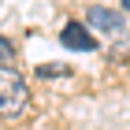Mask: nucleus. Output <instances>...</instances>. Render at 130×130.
<instances>
[{"label": "nucleus", "instance_id": "5", "mask_svg": "<svg viewBox=\"0 0 130 130\" xmlns=\"http://www.w3.org/2000/svg\"><path fill=\"white\" fill-rule=\"evenodd\" d=\"M41 78H52V74H67V67H37Z\"/></svg>", "mask_w": 130, "mask_h": 130}, {"label": "nucleus", "instance_id": "2", "mask_svg": "<svg viewBox=\"0 0 130 130\" xmlns=\"http://www.w3.org/2000/svg\"><path fill=\"white\" fill-rule=\"evenodd\" d=\"M86 19H89V26H97L100 34H123V15H119V11H111V8L93 4Z\"/></svg>", "mask_w": 130, "mask_h": 130}, {"label": "nucleus", "instance_id": "4", "mask_svg": "<svg viewBox=\"0 0 130 130\" xmlns=\"http://www.w3.org/2000/svg\"><path fill=\"white\" fill-rule=\"evenodd\" d=\"M11 60H15V45L0 37V67H4V63H11Z\"/></svg>", "mask_w": 130, "mask_h": 130}, {"label": "nucleus", "instance_id": "1", "mask_svg": "<svg viewBox=\"0 0 130 130\" xmlns=\"http://www.w3.org/2000/svg\"><path fill=\"white\" fill-rule=\"evenodd\" d=\"M26 104H30V86H26V78H22L19 71L11 67H0V115H19V111H26Z\"/></svg>", "mask_w": 130, "mask_h": 130}, {"label": "nucleus", "instance_id": "6", "mask_svg": "<svg viewBox=\"0 0 130 130\" xmlns=\"http://www.w3.org/2000/svg\"><path fill=\"white\" fill-rule=\"evenodd\" d=\"M123 8H126V11H130V0H123Z\"/></svg>", "mask_w": 130, "mask_h": 130}, {"label": "nucleus", "instance_id": "3", "mask_svg": "<svg viewBox=\"0 0 130 130\" xmlns=\"http://www.w3.org/2000/svg\"><path fill=\"white\" fill-rule=\"evenodd\" d=\"M60 41L67 45V48H78V52H93L97 48V41L86 34V26H78V22H67L63 26V34H60Z\"/></svg>", "mask_w": 130, "mask_h": 130}]
</instances>
